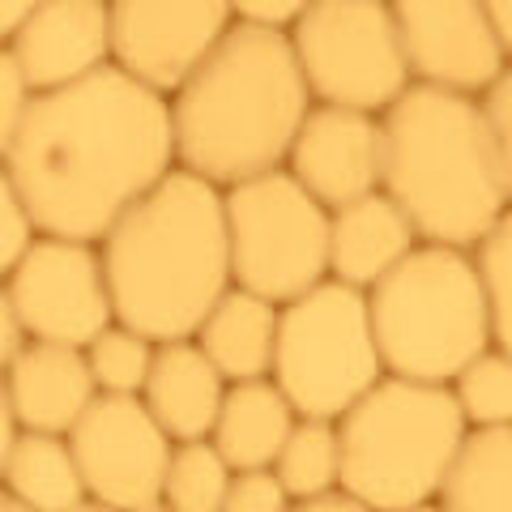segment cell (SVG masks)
<instances>
[{"instance_id":"cell-1","label":"cell","mask_w":512,"mask_h":512,"mask_svg":"<svg viewBox=\"0 0 512 512\" xmlns=\"http://www.w3.org/2000/svg\"><path fill=\"white\" fill-rule=\"evenodd\" d=\"M0 167L39 235L99 244L111 222L175 167L167 94L116 64L30 94Z\"/></svg>"},{"instance_id":"cell-2","label":"cell","mask_w":512,"mask_h":512,"mask_svg":"<svg viewBox=\"0 0 512 512\" xmlns=\"http://www.w3.org/2000/svg\"><path fill=\"white\" fill-rule=\"evenodd\" d=\"M312 94L278 26L231 22L205 60L167 94L175 167L214 188L278 171Z\"/></svg>"},{"instance_id":"cell-3","label":"cell","mask_w":512,"mask_h":512,"mask_svg":"<svg viewBox=\"0 0 512 512\" xmlns=\"http://www.w3.org/2000/svg\"><path fill=\"white\" fill-rule=\"evenodd\" d=\"M111 316L150 342L192 338L210 303L231 286L222 188L171 167L99 244Z\"/></svg>"},{"instance_id":"cell-4","label":"cell","mask_w":512,"mask_h":512,"mask_svg":"<svg viewBox=\"0 0 512 512\" xmlns=\"http://www.w3.org/2000/svg\"><path fill=\"white\" fill-rule=\"evenodd\" d=\"M380 192L419 244L470 248L512 205V154L495 146L474 94L410 82L380 111Z\"/></svg>"},{"instance_id":"cell-5","label":"cell","mask_w":512,"mask_h":512,"mask_svg":"<svg viewBox=\"0 0 512 512\" xmlns=\"http://www.w3.org/2000/svg\"><path fill=\"white\" fill-rule=\"evenodd\" d=\"M338 427V487L372 512L410 508L436 495L466 419L448 384L380 376Z\"/></svg>"},{"instance_id":"cell-6","label":"cell","mask_w":512,"mask_h":512,"mask_svg":"<svg viewBox=\"0 0 512 512\" xmlns=\"http://www.w3.org/2000/svg\"><path fill=\"white\" fill-rule=\"evenodd\" d=\"M363 299L384 376L448 384L495 346L466 248L414 244Z\"/></svg>"},{"instance_id":"cell-7","label":"cell","mask_w":512,"mask_h":512,"mask_svg":"<svg viewBox=\"0 0 512 512\" xmlns=\"http://www.w3.org/2000/svg\"><path fill=\"white\" fill-rule=\"evenodd\" d=\"M384 376L367 299L355 286L316 282L312 291L278 303L269 380L299 419H338Z\"/></svg>"},{"instance_id":"cell-8","label":"cell","mask_w":512,"mask_h":512,"mask_svg":"<svg viewBox=\"0 0 512 512\" xmlns=\"http://www.w3.org/2000/svg\"><path fill=\"white\" fill-rule=\"evenodd\" d=\"M231 286L286 303L329 278V210L286 167L222 188Z\"/></svg>"},{"instance_id":"cell-9","label":"cell","mask_w":512,"mask_h":512,"mask_svg":"<svg viewBox=\"0 0 512 512\" xmlns=\"http://www.w3.org/2000/svg\"><path fill=\"white\" fill-rule=\"evenodd\" d=\"M286 39L312 103L380 116L410 86L389 0H308Z\"/></svg>"},{"instance_id":"cell-10","label":"cell","mask_w":512,"mask_h":512,"mask_svg":"<svg viewBox=\"0 0 512 512\" xmlns=\"http://www.w3.org/2000/svg\"><path fill=\"white\" fill-rule=\"evenodd\" d=\"M5 291L30 342H60L82 350L94 333H103L116 320L99 248L86 239L35 235L18 265L5 274Z\"/></svg>"},{"instance_id":"cell-11","label":"cell","mask_w":512,"mask_h":512,"mask_svg":"<svg viewBox=\"0 0 512 512\" xmlns=\"http://www.w3.org/2000/svg\"><path fill=\"white\" fill-rule=\"evenodd\" d=\"M64 440H69V453L90 500H103L124 512H137L158 500L171 440L150 419L141 397L99 393L82 410V419L64 431Z\"/></svg>"},{"instance_id":"cell-12","label":"cell","mask_w":512,"mask_h":512,"mask_svg":"<svg viewBox=\"0 0 512 512\" xmlns=\"http://www.w3.org/2000/svg\"><path fill=\"white\" fill-rule=\"evenodd\" d=\"M111 64L141 86L171 94L227 35V0H107Z\"/></svg>"},{"instance_id":"cell-13","label":"cell","mask_w":512,"mask_h":512,"mask_svg":"<svg viewBox=\"0 0 512 512\" xmlns=\"http://www.w3.org/2000/svg\"><path fill=\"white\" fill-rule=\"evenodd\" d=\"M410 82L478 94L508 73V52L478 0H389Z\"/></svg>"},{"instance_id":"cell-14","label":"cell","mask_w":512,"mask_h":512,"mask_svg":"<svg viewBox=\"0 0 512 512\" xmlns=\"http://www.w3.org/2000/svg\"><path fill=\"white\" fill-rule=\"evenodd\" d=\"M282 167L325 210L359 201L380 188V120L367 111L312 103Z\"/></svg>"},{"instance_id":"cell-15","label":"cell","mask_w":512,"mask_h":512,"mask_svg":"<svg viewBox=\"0 0 512 512\" xmlns=\"http://www.w3.org/2000/svg\"><path fill=\"white\" fill-rule=\"evenodd\" d=\"M5 52L30 94L82 82L111 64L107 0H39Z\"/></svg>"},{"instance_id":"cell-16","label":"cell","mask_w":512,"mask_h":512,"mask_svg":"<svg viewBox=\"0 0 512 512\" xmlns=\"http://www.w3.org/2000/svg\"><path fill=\"white\" fill-rule=\"evenodd\" d=\"M0 384L18 431H43V436H64L99 397L86 355L60 342H26L0 372Z\"/></svg>"},{"instance_id":"cell-17","label":"cell","mask_w":512,"mask_h":512,"mask_svg":"<svg viewBox=\"0 0 512 512\" xmlns=\"http://www.w3.org/2000/svg\"><path fill=\"white\" fill-rule=\"evenodd\" d=\"M222 393H227V380L201 355V346L192 338H175V342H154L150 372L137 397L171 444H192V440H210Z\"/></svg>"},{"instance_id":"cell-18","label":"cell","mask_w":512,"mask_h":512,"mask_svg":"<svg viewBox=\"0 0 512 512\" xmlns=\"http://www.w3.org/2000/svg\"><path fill=\"white\" fill-rule=\"evenodd\" d=\"M414 244L419 235L410 218L380 188L329 210V278L342 286H355V291L376 286Z\"/></svg>"},{"instance_id":"cell-19","label":"cell","mask_w":512,"mask_h":512,"mask_svg":"<svg viewBox=\"0 0 512 512\" xmlns=\"http://www.w3.org/2000/svg\"><path fill=\"white\" fill-rule=\"evenodd\" d=\"M299 414L282 397V389L269 376L256 380H235L222 393V406L214 414L210 444L222 457V466L235 470H269L286 440V431L295 427Z\"/></svg>"},{"instance_id":"cell-20","label":"cell","mask_w":512,"mask_h":512,"mask_svg":"<svg viewBox=\"0 0 512 512\" xmlns=\"http://www.w3.org/2000/svg\"><path fill=\"white\" fill-rule=\"evenodd\" d=\"M274 333H278V303H269L252 291H239V286H227L210 303V312L201 316L192 342L218 367L222 380L235 384V380L269 376Z\"/></svg>"},{"instance_id":"cell-21","label":"cell","mask_w":512,"mask_h":512,"mask_svg":"<svg viewBox=\"0 0 512 512\" xmlns=\"http://www.w3.org/2000/svg\"><path fill=\"white\" fill-rule=\"evenodd\" d=\"M431 500L444 512H512V427H466Z\"/></svg>"},{"instance_id":"cell-22","label":"cell","mask_w":512,"mask_h":512,"mask_svg":"<svg viewBox=\"0 0 512 512\" xmlns=\"http://www.w3.org/2000/svg\"><path fill=\"white\" fill-rule=\"evenodd\" d=\"M0 487L30 512H69L77 500H86L69 440L43 436V431L13 436L5 461H0Z\"/></svg>"},{"instance_id":"cell-23","label":"cell","mask_w":512,"mask_h":512,"mask_svg":"<svg viewBox=\"0 0 512 512\" xmlns=\"http://www.w3.org/2000/svg\"><path fill=\"white\" fill-rule=\"evenodd\" d=\"M269 474L291 500L338 491V427L329 419H295Z\"/></svg>"},{"instance_id":"cell-24","label":"cell","mask_w":512,"mask_h":512,"mask_svg":"<svg viewBox=\"0 0 512 512\" xmlns=\"http://www.w3.org/2000/svg\"><path fill=\"white\" fill-rule=\"evenodd\" d=\"M466 427H512V350L487 346L448 380Z\"/></svg>"},{"instance_id":"cell-25","label":"cell","mask_w":512,"mask_h":512,"mask_svg":"<svg viewBox=\"0 0 512 512\" xmlns=\"http://www.w3.org/2000/svg\"><path fill=\"white\" fill-rule=\"evenodd\" d=\"M478 295L487 303L491 342L512 350V214L495 218L491 227L466 248Z\"/></svg>"},{"instance_id":"cell-26","label":"cell","mask_w":512,"mask_h":512,"mask_svg":"<svg viewBox=\"0 0 512 512\" xmlns=\"http://www.w3.org/2000/svg\"><path fill=\"white\" fill-rule=\"evenodd\" d=\"M227 483H231V470L222 466V457L214 453L210 440L171 444L158 500L171 512H218Z\"/></svg>"},{"instance_id":"cell-27","label":"cell","mask_w":512,"mask_h":512,"mask_svg":"<svg viewBox=\"0 0 512 512\" xmlns=\"http://www.w3.org/2000/svg\"><path fill=\"white\" fill-rule=\"evenodd\" d=\"M86 355V367H90V380L99 393H124V397H137L141 384H146V372H150V359H154V342L146 333L120 325L111 320L103 333L82 346Z\"/></svg>"},{"instance_id":"cell-28","label":"cell","mask_w":512,"mask_h":512,"mask_svg":"<svg viewBox=\"0 0 512 512\" xmlns=\"http://www.w3.org/2000/svg\"><path fill=\"white\" fill-rule=\"evenodd\" d=\"M291 495L278 487L269 470H235L227 491H222L218 512H286Z\"/></svg>"},{"instance_id":"cell-29","label":"cell","mask_w":512,"mask_h":512,"mask_svg":"<svg viewBox=\"0 0 512 512\" xmlns=\"http://www.w3.org/2000/svg\"><path fill=\"white\" fill-rule=\"evenodd\" d=\"M35 235L39 231H35V222H30V214H26L18 188H13L5 167H0V282H5V274L18 265V256L30 248V239Z\"/></svg>"},{"instance_id":"cell-30","label":"cell","mask_w":512,"mask_h":512,"mask_svg":"<svg viewBox=\"0 0 512 512\" xmlns=\"http://www.w3.org/2000/svg\"><path fill=\"white\" fill-rule=\"evenodd\" d=\"M26 99H30V90L22 82L18 64H13V56L0 47V154H5L13 133H18V120H22V111H26Z\"/></svg>"},{"instance_id":"cell-31","label":"cell","mask_w":512,"mask_h":512,"mask_svg":"<svg viewBox=\"0 0 512 512\" xmlns=\"http://www.w3.org/2000/svg\"><path fill=\"white\" fill-rule=\"evenodd\" d=\"M235 22H256V26H278L286 30L295 13L308 5V0H227Z\"/></svg>"},{"instance_id":"cell-32","label":"cell","mask_w":512,"mask_h":512,"mask_svg":"<svg viewBox=\"0 0 512 512\" xmlns=\"http://www.w3.org/2000/svg\"><path fill=\"white\" fill-rule=\"evenodd\" d=\"M26 329H22V320H18V308H13V299L5 291V282H0V372L13 363V355L26 346Z\"/></svg>"},{"instance_id":"cell-33","label":"cell","mask_w":512,"mask_h":512,"mask_svg":"<svg viewBox=\"0 0 512 512\" xmlns=\"http://www.w3.org/2000/svg\"><path fill=\"white\" fill-rule=\"evenodd\" d=\"M286 512H372L367 504H359L355 495H346L342 487L338 491H325V495H312V500H291Z\"/></svg>"},{"instance_id":"cell-34","label":"cell","mask_w":512,"mask_h":512,"mask_svg":"<svg viewBox=\"0 0 512 512\" xmlns=\"http://www.w3.org/2000/svg\"><path fill=\"white\" fill-rule=\"evenodd\" d=\"M35 5L39 0H0V47L18 35V26L35 13Z\"/></svg>"},{"instance_id":"cell-35","label":"cell","mask_w":512,"mask_h":512,"mask_svg":"<svg viewBox=\"0 0 512 512\" xmlns=\"http://www.w3.org/2000/svg\"><path fill=\"white\" fill-rule=\"evenodd\" d=\"M478 9H483V18L500 35V43L512 47V0H478Z\"/></svg>"},{"instance_id":"cell-36","label":"cell","mask_w":512,"mask_h":512,"mask_svg":"<svg viewBox=\"0 0 512 512\" xmlns=\"http://www.w3.org/2000/svg\"><path fill=\"white\" fill-rule=\"evenodd\" d=\"M13 436H18V423H13L9 402H5V384H0V461H5V453H9Z\"/></svg>"},{"instance_id":"cell-37","label":"cell","mask_w":512,"mask_h":512,"mask_svg":"<svg viewBox=\"0 0 512 512\" xmlns=\"http://www.w3.org/2000/svg\"><path fill=\"white\" fill-rule=\"evenodd\" d=\"M69 512H124V508H111V504H103V500H90V495H86V500H77Z\"/></svg>"},{"instance_id":"cell-38","label":"cell","mask_w":512,"mask_h":512,"mask_svg":"<svg viewBox=\"0 0 512 512\" xmlns=\"http://www.w3.org/2000/svg\"><path fill=\"white\" fill-rule=\"evenodd\" d=\"M0 512H30V508H22V504L13 500L9 491H5V487H0Z\"/></svg>"},{"instance_id":"cell-39","label":"cell","mask_w":512,"mask_h":512,"mask_svg":"<svg viewBox=\"0 0 512 512\" xmlns=\"http://www.w3.org/2000/svg\"><path fill=\"white\" fill-rule=\"evenodd\" d=\"M393 512H444L436 500H423V504H410V508H393Z\"/></svg>"},{"instance_id":"cell-40","label":"cell","mask_w":512,"mask_h":512,"mask_svg":"<svg viewBox=\"0 0 512 512\" xmlns=\"http://www.w3.org/2000/svg\"><path fill=\"white\" fill-rule=\"evenodd\" d=\"M137 512H171L163 500H154V504H146V508H137Z\"/></svg>"}]
</instances>
